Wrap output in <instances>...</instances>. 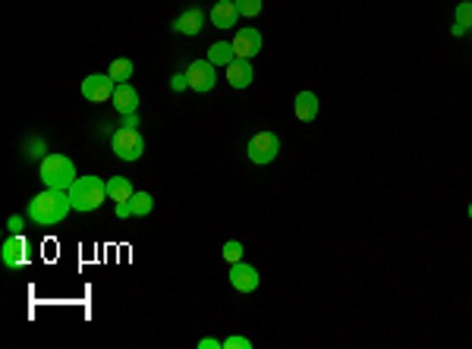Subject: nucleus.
<instances>
[{
  "mask_svg": "<svg viewBox=\"0 0 472 349\" xmlns=\"http://www.w3.org/2000/svg\"><path fill=\"white\" fill-rule=\"evenodd\" d=\"M72 201L67 189H45L28 201V221L38 223V227H57L63 223V217L70 214Z\"/></svg>",
  "mask_w": 472,
  "mask_h": 349,
  "instance_id": "obj_1",
  "label": "nucleus"
},
{
  "mask_svg": "<svg viewBox=\"0 0 472 349\" xmlns=\"http://www.w3.org/2000/svg\"><path fill=\"white\" fill-rule=\"evenodd\" d=\"M67 192H70L72 211H79V214H92V211H98L107 199H111V195H107V183L101 177H79Z\"/></svg>",
  "mask_w": 472,
  "mask_h": 349,
  "instance_id": "obj_2",
  "label": "nucleus"
},
{
  "mask_svg": "<svg viewBox=\"0 0 472 349\" xmlns=\"http://www.w3.org/2000/svg\"><path fill=\"white\" fill-rule=\"evenodd\" d=\"M38 179L45 183V189H70L76 183V164L67 155H45L38 167Z\"/></svg>",
  "mask_w": 472,
  "mask_h": 349,
  "instance_id": "obj_3",
  "label": "nucleus"
},
{
  "mask_svg": "<svg viewBox=\"0 0 472 349\" xmlns=\"http://www.w3.org/2000/svg\"><path fill=\"white\" fill-rule=\"evenodd\" d=\"M111 148L120 161H139V157L145 155V135L139 133V129L123 126L111 135Z\"/></svg>",
  "mask_w": 472,
  "mask_h": 349,
  "instance_id": "obj_4",
  "label": "nucleus"
},
{
  "mask_svg": "<svg viewBox=\"0 0 472 349\" xmlns=\"http://www.w3.org/2000/svg\"><path fill=\"white\" fill-rule=\"evenodd\" d=\"M278 155H280V139H278V133H268V129L265 133H256L249 139V145H246V157L258 167L271 164Z\"/></svg>",
  "mask_w": 472,
  "mask_h": 349,
  "instance_id": "obj_5",
  "label": "nucleus"
},
{
  "mask_svg": "<svg viewBox=\"0 0 472 349\" xmlns=\"http://www.w3.org/2000/svg\"><path fill=\"white\" fill-rule=\"evenodd\" d=\"M114 89H117V82H114L107 72H94V76L82 79V98L92 101V104H104V101H111Z\"/></svg>",
  "mask_w": 472,
  "mask_h": 349,
  "instance_id": "obj_6",
  "label": "nucleus"
},
{
  "mask_svg": "<svg viewBox=\"0 0 472 349\" xmlns=\"http://www.w3.org/2000/svg\"><path fill=\"white\" fill-rule=\"evenodd\" d=\"M186 76H189V89L192 92H212L217 85V67L212 60H192L186 67Z\"/></svg>",
  "mask_w": 472,
  "mask_h": 349,
  "instance_id": "obj_7",
  "label": "nucleus"
},
{
  "mask_svg": "<svg viewBox=\"0 0 472 349\" xmlns=\"http://www.w3.org/2000/svg\"><path fill=\"white\" fill-rule=\"evenodd\" d=\"M234 50H236V57H243V60H252L256 54H261V32L252 28V26H243L234 35Z\"/></svg>",
  "mask_w": 472,
  "mask_h": 349,
  "instance_id": "obj_8",
  "label": "nucleus"
},
{
  "mask_svg": "<svg viewBox=\"0 0 472 349\" xmlns=\"http://www.w3.org/2000/svg\"><path fill=\"white\" fill-rule=\"evenodd\" d=\"M230 283H234L236 293H256L258 289V271L252 265H246V261H236V265H230Z\"/></svg>",
  "mask_w": 472,
  "mask_h": 349,
  "instance_id": "obj_9",
  "label": "nucleus"
},
{
  "mask_svg": "<svg viewBox=\"0 0 472 349\" xmlns=\"http://www.w3.org/2000/svg\"><path fill=\"white\" fill-rule=\"evenodd\" d=\"M202 28H205V13H202L199 6H189V10H183L177 19H173V32L189 35V38H195Z\"/></svg>",
  "mask_w": 472,
  "mask_h": 349,
  "instance_id": "obj_10",
  "label": "nucleus"
},
{
  "mask_svg": "<svg viewBox=\"0 0 472 349\" xmlns=\"http://www.w3.org/2000/svg\"><path fill=\"white\" fill-rule=\"evenodd\" d=\"M111 104H114V111H117L120 116H129V113H136L139 111V92L133 89L129 82H120L117 89H114V98H111Z\"/></svg>",
  "mask_w": 472,
  "mask_h": 349,
  "instance_id": "obj_11",
  "label": "nucleus"
},
{
  "mask_svg": "<svg viewBox=\"0 0 472 349\" xmlns=\"http://www.w3.org/2000/svg\"><path fill=\"white\" fill-rule=\"evenodd\" d=\"M293 111H296V120L315 123L318 111H322V101H318L315 92H300V94H296V101H293Z\"/></svg>",
  "mask_w": 472,
  "mask_h": 349,
  "instance_id": "obj_12",
  "label": "nucleus"
},
{
  "mask_svg": "<svg viewBox=\"0 0 472 349\" xmlns=\"http://www.w3.org/2000/svg\"><path fill=\"white\" fill-rule=\"evenodd\" d=\"M252 79H256V70H252V63L243 60V57H236L227 67V82L234 85V89H249Z\"/></svg>",
  "mask_w": 472,
  "mask_h": 349,
  "instance_id": "obj_13",
  "label": "nucleus"
},
{
  "mask_svg": "<svg viewBox=\"0 0 472 349\" xmlns=\"http://www.w3.org/2000/svg\"><path fill=\"white\" fill-rule=\"evenodd\" d=\"M4 265L6 267H19L26 261V239H23V233H10V239L4 243Z\"/></svg>",
  "mask_w": 472,
  "mask_h": 349,
  "instance_id": "obj_14",
  "label": "nucleus"
},
{
  "mask_svg": "<svg viewBox=\"0 0 472 349\" xmlns=\"http://www.w3.org/2000/svg\"><path fill=\"white\" fill-rule=\"evenodd\" d=\"M236 19H239V10H236L234 0H217L214 10H212V26H217V28H234Z\"/></svg>",
  "mask_w": 472,
  "mask_h": 349,
  "instance_id": "obj_15",
  "label": "nucleus"
},
{
  "mask_svg": "<svg viewBox=\"0 0 472 349\" xmlns=\"http://www.w3.org/2000/svg\"><path fill=\"white\" fill-rule=\"evenodd\" d=\"M208 60L214 63V67H224L227 70L230 63L236 60V50H234V41H214L212 48H208Z\"/></svg>",
  "mask_w": 472,
  "mask_h": 349,
  "instance_id": "obj_16",
  "label": "nucleus"
},
{
  "mask_svg": "<svg viewBox=\"0 0 472 349\" xmlns=\"http://www.w3.org/2000/svg\"><path fill=\"white\" fill-rule=\"evenodd\" d=\"M466 32H472V4L463 0V4H456V23L450 28V35L460 38V35H466Z\"/></svg>",
  "mask_w": 472,
  "mask_h": 349,
  "instance_id": "obj_17",
  "label": "nucleus"
},
{
  "mask_svg": "<svg viewBox=\"0 0 472 349\" xmlns=\"http://www.w3.org/2000/svg\"><path fill=\"white\" fill-rule=\"evenodd\" d=\"M107 195H111V201H129L136 195V189H133V183H129L126 177H114L111 183H107Z\"/></svg>",
  "mask_w": 472,
  "mask_h": 349,
  "instance_id": "obj_18",
  "label": "nucleus"
},
{
  "mask_svg": "<svg viewBox=\"0 0 472 349\" xmlns=\"http://www.w3.org/2000/svg\"><path fill=\"white\" fill-rule=\"evenodd\" d=\"M107 76L114 79V82H129V76H133V60H126V57H117V60L111 63V70H107Z\"/></svg>",
  "mask_w": 472,
  "mask_h": 349,
  "instance_id": "obj_19",
  "label": "nucleus"
},
{
  "mask_svg": "<svg viewBox=\"0 0 472 349\" xmlns=\"http://www.w3.org/2000/svg\"><path fill=\"white\" fill-rule=\"evenodd\" d=\"M129 205H133V217H148L151 208H155V199H151L148 192H136L133 199H129Z\"/></svg>",
  "mask_w": 472,
  "mask_h": 349,
  "instance_id": "obj_20",
  "label": "nucleus"
},
{
  "mask_svg": "<svg viewBox=\"0 0 472 349\" xmlns=\"http://www.w3.org/2000/svg\"><path fill=\"white\" fill-rule=\"evenodd\" d=\"M236 4V10H239V16H246V19H252V16H258L261 13V0H234Z\"/></svg>",
  "mask_w": 472,
  "mask_h": 349,
  "instance_id": "obj_21",
  "label": "nucleus"
},
{
  "mask_svg": "<svg viewBox=\"0 0 472 349\" xmlns=\"http://www.w3.org/2000/svg\"><path fill=\"white\" fill-rule=\"evenodd\" d=\"M224 258H227L230 265H236V261H243V245H239L236 239H230V243H224Z\"/></svg>",
  "mask_w": 472,
  "mask_h": 349,
  "instance_id": "obj_22",
  "label": "nucleus"
},
{
  "mask_svg": "<svg viewBox=\"0 0 472 349\" xmlns=\"http://www.w3.org/2000/svg\"><path fill=\"white\" fill-rule=\"evenodd\" d=\"M252 346V340H246V337H227L224 340V349H249Z\"/></svg>",
  "mask_w": 472,
  "mask_h": 349,
  "instance_id": "obj_23",
  "label": "nucleus"
},
{
  "mask_svg": "<svg viewBox=\"0 0 472 349\" xmlns=\"http://www.w3.org/2000/svg\"><path fill=\"white\" fill-rule=\"evenodd\" d=\"M170 89H173V92H186V89H189V76H186V72H177V76H170Z\"/></svg>",
  "mask_w": 472,
  "mask_h": 349,
  "instance_id": "obj_24",
  "label": "nucleus"
},
{
  "mask_svg": "<svg viewBox=\"0 0 472 349\" xmlns=\"http://www.w3.org/2000/svg\"><path fill=\"white\" fill-rule=\"evenodd\" d=\"M23 227H26V221L19 214H13L10 221H6V230H10V233H23Z\"/></svg>",
  "mask_w": 472,
  "mask_h": 349,
  "instance_id": "obj_25",
  "label": "nucleus"
},
{
  "mask_svg": "<svg viewBox=\"0 0 472 349\" xmlns=\"http://www.w3.org/2000/svg\"><path fill=\"white\" fill-rule=\"evenodd\" d=\"M199 349H224V340L205 337V340H199Z\"/></svg>",
  "mask_w": 472,
  "mask_h": 349,
  "instance_id": "obj_26",
  "label": "nucleus"
},
{
  "mask_svg": "<svg viewBox=\"0 0 472 349\" xmlns=\"http://www.w3.org/2000/svg\"><path fill=\"white\" fill-rule=\"evenodd\" d=\"M114 214H117L120 221H123V217H133V205H129V201H120V205L114 208Z\"/></svg>",
  "mask_w": 472,
  "mask_h": 349,
  "instance_id": "obj_27",
  "label": "nucleus"
},
{
  "mask_svg": "<svg viewBox=\"0 0 472 349\" xmlns=\"http://www.w3.org/2000/svg\"><path fill=\"white\" fill-rule=\"evenodd\" d=\"M123 126H129V129H139V116H136V113H129L126 120H123Z\"/></svg>",
  "mask_w": 472,
  "mask_h": 349,
  "instance_id": "obj_28",
  "label": "nucleus"
},
{
  "mask_svg": "<svg viewBox=\"0 0 472 349\" xmlns=\"http://www.w3.org/2000/svg\"><path fill=\"white\" fill-rule=\"evenodd\" d=\"M41 148H48V145H45V142H32V151H28V155L41 157Z\"/></svg>",
  "mask_w": 472,
  "mask_h": 349,
  "instance_id": "obj_29",
  "label": "nucleus"
},
{
  "mask_svg": "<svg viewBox=\"0 0 472 349\" xmlns=\"http://www.w3.org/2000/svg\"><path fill=\"white\" fill-rule=\"evenodd\" d=\"M466 214H469V221H472V201H469V208H466Z\"/></svg>",
  "mask_w": 472,
  "mask_h": 349,
  "instance_id": "obj_30",
  "label": "nucleus"
}]
</instances>
